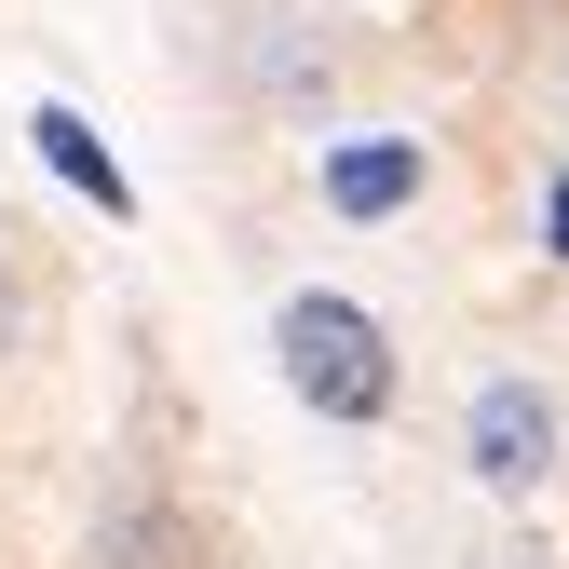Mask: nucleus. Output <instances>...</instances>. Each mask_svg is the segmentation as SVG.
<instances>
[{"label": "nucleus", "instance_id": "nucleus-1", "mask_svg": "<svg viewBox=\"0 0 569 569\" xmlns=\"http://www.w3.org/2000/svg\"><path fill=\"white\" fill-rule=\"evenodd\" d=\"M271 352H284V393H299L312 420H380L393 407V339L352 299H326V284L271 312Z\"/></svg>", "mask_w": 569, "mask_h": 569}, {"label": "nucleus", "instance_id": "nucleus-2", "mask_svg": "<svg viewBox=\"0 0 569 569\" xmlns=\"http://www.w3.org/2000/svg\"><path fill=\"white\" fill-rule=\"evenodd\" d=\"M461 448H475V475H488V488H529V475L556 461V407H542L529 380H488V393H475V420H461Z\"/></svg>", "mask_w": 569, "mask_h": 569}, {"label": "nucleus", "instance_id": "nucleus-3", "mask_svg": "<svg viewBox=\"0 0 569 569\" xmlns=\"http://www.w3.org/2000/svg\"><path fill=\"white\" fill-rule=\"evenodd\" d=\"M326 203H339V218L420 203V136H352V150H326Z\"/></svg>", "mask_w": 569, "mask_h": 569}, {"label": "nucleus", "instance_id": "nucleus-4", "mask_svg": "<svg viewBox=\"0 0 569 569\" xmlns=\"http://www.w3.org/2000/svg\"><path fill=\"white\" fill-rule=\"evenodd\" d=\"M28 136H41V163H54L68 190H82V203H96V218H136V177L109 163V136H96L82 109H28Z\"/></svg>", "mask_w": 569, "mask_h": 569}, {"label": "nucleus", "instance_id": "nucleus-5", "mask_svg": "<svg viewBox=\"0 0 569 569\" xmlns=\"http://www.w3.org/2000/svg\"><path fill=\"white\" fill-rule=\"evenodd\" d=\"M96 569H203V529L177 502H109L96 516Z\"/></svg>", "mask_w": 569, "mask_h": 569}, {"label": "nucleus", "instance_id": "nucleus-6", "mask_svg": "<svg viewBox=\"0 0 569 569\" xmlns=\"http://www.w3.org/2000/svg\"><path fill=\"white\" fill-rule=\"evenodd\" d=\"M556 258H569V177H556Z\"/></svg>", "mask_w": 569, "mask_h": 569}, {"label": "nucleus", "instance_id": "nucleus-7", "mask_svg": "<svg viewBox=\"0 0 569 569\" xmlns=\"http://www.w3.org/2000/svg\"><path fill=\"white\" fill-rule=\"evenodd\" d=\"M0 339H14V299H0Z\"/></svg>", "mask_w": 569, "mask_h": 569}, {"label": "nucleus", "instance_id": "nucleus-8", "mask_svg": "<svg viewBox=\"0 0 569 569\" xmlns=\"http://www.w3.org/2000/svg\"><path fill=\"white\" fill-rule=\"evenodd\" d=\"M516 569H542V556H516Z\"/></svg>", "mask_w": 569, "mask_h": 569}]
</instances>
